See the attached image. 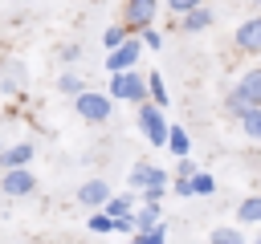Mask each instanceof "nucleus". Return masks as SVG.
Wrapping results in <instances>:
<instances>
[{
	"mask_svg": "<svg viewBox=\"0 0 261 244\" xmlns=\"http://www.w3.org/2000/svg\"><path fill=\"white\" fill-rule=\"evenodd\" d=\"M73 114L86 122V126H106L110 122V114H114V98L106 94V89H82L77 98H73Z\"/></svg>",
	"mask_w": 261,
	"mask_h": 244,
	"instance_id": "f257e3e1",
	"label": "nucleus"
},
{
	"mask_svg": "<svg viewBox=\"0 0 261 244\" xmlns=\"http://www.w3.org/2000/svg\"><path fill=\"white\" fill-rule=\"evenodd\" d=\"M135 122H139L143 138H147L155 150H167V130H171V122L163 118V110H159L155 102H139V106H135Z\"/></svg>",
	"mask_w": 261,
	"mask_h": 244,
	"instance_id": "f03ea898",
	"label": "nucleus"
},
{
	"mask_svg": "<svg viewBox=\"0 0 261 244\" xmlns=\"http://www.w3.org/2000/svg\"><path fill=\"white\" fill-rule=\"evenodd\" d=\"M106 94H110L114 102H130V106H139V102H147V73H139V69L110 73Z\"/></svg>",
	"mask_w": 261,
	"mask_h": 244,
	"instance_id": "7ed1b4c3",
	"label": "nucleus"
},
{
	"mask_svg": "<svg viewBox=\"0 0 261 244\" xmlns=\"http://www.w3.org/2000/svg\"><path fill=\"white\" fill-rule=\"evenodd\" d=\"M126 187H130L135 195H143V191H151V187H167V191H171V171H163V167L139 159V163L126 171Z\"/></svg>",
	"mask_w": 261,
	"mask_h": 244,
	"instance_id": "20e7f679",
	"label": "nucleus"
},
{
	"mask_svg": "<svg viewBox=\"0 0 261 244\" xmlns=\"http://www.w3.org/2000/svg\"><path fill=\"white\" fill-rule=\"evenodd\" d=\"M155 16H159V0H122V24H126V33H143V28H151L155 24Z\"/></svg>",
	"mask_w": 261,
	"mask_h": 244,
	"instance_id": "39448f33",
	"label": "nucleus"
},
{
	"mask_svg": "<svg viewBox=\"0 0 261 244\" xmlns=\"http://www.w3.org/2000/svg\"><path fill=\"white\" fill-rule=\"evenodd\" d=\"M143 53H147V49H143V41H139V37H126L118 49H110V53H106V73H126V69H135Z\"/></svg>",
	"mask_w": 261,
	"mask_h": 244,
	"instance_id": "423d86ee",
	"label": "nucleus"
},
{
	"mask_svg": "<svg viewBox=\"0 0 261 244\" xmlns=\"http://www.w3.org/2000/svg\"><path fill=\"white\" fill-rule=\"evenodd\" d=\"M0 191L4 199H29L37 191V175L29 167H16V171H0Z\"/></svg>",
	"mask_w": 261,
	"mask_h": 244,
	"instance_id": "0eeeda50",
	"label": "nucleus"
},
{
	"mask_svg": "<svg viewBox=\"0 0 261 244\" xmlns=\"http://www.w3.org/2000/svg\"><path fill=\"white\" fill-rule=\"evenodd\" d=\"M232 45H237L241 53H261V12L245 16V20L232 28Z\"/></svg>",
	"mask_w": 261,
	"mask_h": 244,
	"instance_id": "6e6552de",
	"label": "nucleus"
},
{
	"mask_svg": "<svg viewBox=\"0 0 261 244\" xmlns=\"http://www.w3.org/2000/svg\"><path fill=\"white\" fill-rule=\"evenodd\" d=\"M114 195V187L106 183V179H86L82 187H77V203L86 207V211H98V207H106V199Z\"/></svg>",
	"mask_w": 261,
	"mask_h": 244,
	"instance_id": "1a4fd4ad",
	"label": "nucleus"
},
{
	"mask_svg": "<svg viewBox=\"0 0 261 244\" xmlns=\"http://www.w3.org/2000/svg\"><path fill=\"white\" fill-rule=\"evenodd\" d=\"M37 159V146L29 142V138H20V142H8L4 150H0V171H16V167H29Z\"/></svg>",
	"mask_w": 261,
	"mask_h": 244,
	"instance_id": "9d476101",
	"label": "nucleus"
},
{
	"mask_svg": "<svg viewBox=\"0 0 261 244\" xmlns=\"http://www.w3.org/2000/svg\"><path fill=\"white\" fill-rule=\"evenodd\" d=\"M24 85H29V73H24V65L20 61H4V69H0V94H24Z\"/></svg>",
	"mask_w": 261,
	"mask_h": 244,
	"instance_id": "9b49d317",
	"label": "nucleus"
},
{
	"mask_svg": "<svg viewBox=\"0 0 261 244\" xmlns=\"http://www.w3.org/2000/svg\"><path fill=\"white\" fill-rule=\"evenodd\" d=\"M171 28H179V33H204V28H212V8L200 4V8H192V12H184V16H175Z\"/></svg>",
	"mask_w": 261,
	"mask_h": 244,
	"instance_id": "f8f14e48",
	"label": "nucleus"
},
{
	"mask_svg": "<svg viewBox=\"0 0 261 244\" xmlns=\"http://www.w3.org/2000/svg\"><path fill=\"white\" fill-rule=\"evenodd\" d=\"M249 106H261V65H253V69H245L241 77H237V85H232Z\"/></svg>",
	"mask_w": 261,
	"mask_h": 244,
	"instance_id": "ddd939ff",
	"label": "nucleus"
},
{
	"mask_svg": "<svg viewBox=\"0 0 261 244\" xmlns=\"http://www.w3.org/2000/svg\"><path fill=\"white\" fill-rule=\"evenodd\" d=\"M130 220H135V236H147V232H155L163 224V211H159V203H139Z\"/></svg>",
	"mask_w": 261,
	"mask_h": 244,
	"instance_id": "4468645a",
	"label": "nucleus"
},
{
	"mask_svg": "<svg viewBox=\"0 0 261 244\" xmlns=\"http://www.w3.org/2000/svg\"><path fill=\"white\" fill-rule=\"evenodd\" d=\"M135 207H139V195H135V191H114L102 211H106L110 220H122V216H135Z\"/></svg>",
	"mask_w": 261,
	"mask_h": 244,
	"instance_id": "2eb2a0df",
	"label": "nucleus"
},
{
	"mask_svg": "<svg viewBox=\"0 0 261 244\" xmlns=\"http://www.w3.org/2000/svg\"><path fill=\"white\" fill-rule=\"evenodd\" d=\"M237 224H241V228L261 224V191H257V195H245V199L237 203Z\"/></svg>",
	"mask_w": 261,
	"mask_h": 244,
	"instance_id": "dca6fc26",
	"label": "nucleus"
},
{
	"mask_svg": "<svg viewBox=\"0 0 261 244\" xmlns=\"http://www.w3.org/2000/svg\"><path fill=\"white\" fill-rule=\"evenodd\" d=\"M167 155H175V159L192 155V138H188V130L179 122H171V130H167Z\"/></svg>",
	"mask_w": 261,
	"mask_h": 244,
	"instance_id": "f3484780",
	"label": "nucleus"
},
{
	"mask_svg": "<svg viewBox=\"0 0 261 244\" xmlns=\"http://www.w3.org/2000/svg\"><path fill=\"white\" fill-rule=\"evenodd\" d=\"M82 89H86V77H82V73L65 69V73L57 77V94H61V98H69V102H73V98H77Z\"/></svg>",
	"mask_w": 261,
	"mask_h": 244,
	"instance_id": "a211bd4d",
	"label": "nucleus"
},
{
	"mask_svg": "<svg viewBox=\"0 0 261 244\" xmlns=\"http://www.w3.org/2000/svg\"><path fill=\"white\" fill-rule=\"evenodd\" d=\"M147 102H155L159 110H167V85H163V73H147Z\"/></svg>",
	"mask_w": 261,
	"mask_h": 244,
	"instance_id": "6ab92c4d",
	"label": "nucleus"
},
{
	"mask_svg": "<svg viewBox=\"0 0 261 244\" xmlns=\"http://www.w3.org/2000/svg\"><path fill=\"white\" fill-rule=\"evenodd\" d=\"M241 130H245V138H253V142H261V106H253V110H245L241 118Z\"/></svg>",
	"mask_w": 261,
	"mask_h": 244,
	"instance_id": "aec40b11",
	"label": "nucleus"
},
{
	"mask_svg": "<svg viewBox=\"0 0 261 244\" xmlns=\"http://www.w3.org/2000/svg\"><path fill=\"white\" fill-rule=\"evenodd\" d=\"M208 244H245V232H241V228L220 224V228H212V232H208Z\"/></svg>",
	"mask_w": 261,
	"mask_h": 244,
	"instance_id": "412c9836",
	"label": "nucleus"
},
{
	"mask_svg": "<svg viewBox=\"0 0 261 244\" xmlns=\"http://www.w3.org/2000/svg\"><path fill=\"white\" fill-rule=\"evenodd\" d=\"M192 195H200V199L216 195V179H212L208 171H196V175H192Z\"/></svg>",
	"mask_w": 261,
	"mask_h": 244,
	"instance_id": "4be33fe9",
	"label": "nucleus"
},
{
	"mask_svg": "<svg viewBox=\"0 0 261 244\" xmlns=\"http://www.w3.org/2000/svg\"><path fill=\"white\" fill-rule=\"evenodd\" d=\"M86 228H90L94 236H106V232H114V220L98 207V211H90V216H86Z\"/></svg>",
	"mask_w": 261,
	"mask_h": 244,
	"instance_id": "5701e85b",
	"label": "nucleus"
},
{
	"mask_svg": "<svg viewBox=\"0 0 261 244\" xmlns=\"http://www.w3.org/2000/svg\"><path fill=\"white\" fill-rule=\"evenodd\" d=\"M126 37H135V33H126V24H110V28L102 33V45H106V53H110V49H118Z\"/></svg>",
	"mask_w": 261,
	"mask_h": 244,
	"instance_id": "b1692460",
	"label": "nucleus"
},
{
	"mask_svg": "<svg viewBox=\"0 0 261 244\" xmlns=\"http://www.w3.org/2000/svg\"><path fill=\"white\" fill-rule=\"evenodd\" d=\"M245 110H253V106H249V102H245L237 89H228V94H224V114H228V118H241Z\"/></svg>",
	"mask_w": 261,
	"mask_h": 244,
	"instance_id": "393cba45",
	"label": "nucleus"
},
{
	"mask_svg": "<svg viewBox=\"0 0 261 244\" xmlns=\"http://www.w3.org/2000/svg\"><path fill=\"white\" fill-rule=\"evenodd\" d=\"M139 41H143V49H151V53H155V49H163V33H159L155 24H151V28H143V33H139Z\"/></svg>",
	"mask_w": 261,
	"mask_h": 244,
	"instance_id": "a878e982",
	"label": "nucleus"
},
{
	"mask_svg": "<svg viewBox=\"0 0 261 244\" xmlns=\"http://www.w3.org/2000/svg\"><path fill=\"white\" fill-rule=\"evenodd\" d=\"M196 171H200V167H196V159H192V155H184V159H175V171H171V175H175V179H192Z\"/></svg>",
	"mask_w": 261,
	"mask_h": 244,
	"instance_id": "bb28decb",
	"label": "nucleus"
},
{
	"mask_svg": "<svg viewBox=\"0 0 261 244\" xmlns=\"http://www.w3.org/2000/svg\"><path fill=\"white\" fill-rule=\"evenodd\" d=\"M163 4H167V12H171V16H184V12H192V8H200L204 0H163Z\"/></svg>",
	"mask_w": 261,
	"mask_h": 244,
	"instance_id": "cd10ccee",
	"label": "nucleus"
},
{
	"mask_svg": "<svg viewBox=\"0 0 261 244\" xmlns=\"http://www.w3.org/2000/svg\"><path fill=\"white\" fill-rule=\"evenodd\" d=\"M73 61H82V45H77V41L61 45V65H73Z\"/></svg>",
	"mask_w": 261,
	"mask_h": 244,
	"instance_id": "c85d7f7f",
	"label": "nucleus"
},
{
	"mask_svg": "<svg viewBox=\"0 0 261 244\" xmlns=\"http://www.w3.org/2000/svg\"><path fill=\"white\" fill-rule=\"evenodd\" d=\"M171 191H175L179 199H192V179H175V175H171Z\"/></svg>",
	"mask_w": 261,
	"mask_h": 244,
	"instance_id": "c756f323",
	"label": "nucleus"
},
{
	"mask_svg": "<svg viewBox=\"0 0 261 244\" xmlns=\"http://www.w3.org/2000/svg\"><path fill=\"white\" fill-rule=\"evenodd\" d=\"M143 244H167V224H159L155 232H147V236H143Z\"/></svg>",
	"mask_w": 261,
	"mask_h": 244,
	"instance_id": "7c9ffc66",
	"label": "nucleus"
},
{
	"mask_svg": "<svg viewBox=\"0 0 261 244\" xmlns=\"http://www.w3.org/2000/svg\"><path fill=\"white\" fill-rule=\"evenodd\" d=\"M126 244H143V236H126Z\"/></svg>",
	"mask_w": 261,
	"mask_h": 244,
	"instance_id": "2f4dec72",
	"label": "nucleus"
},
{
	"mask_svg": "<svg viewBox=\"0 0 261 244\" xmlns=\"http://www.w3.org/2000/svg\"><path fill=\"white\" fill-rule=\"evenodd\" d=\"M245 4H249V8H257V12H261V0H245Z\"/></svg>",
	"mask_w": 261,
	"mask_h": 244,
	"instance_id": "473e14b6",
	"label": "nucleus"
},
{
	"mask_svg": "<svg viewBox=\"0 0 261 244\" xmlns=\"http://www.w3.org/2000/svg\"><path fill=\"white\" fill-rule=\"evenodd\" d=\"M253 244H261V232H257V240H253Z\"/></svg>",
	"mask_w": 261,
	"mask_h": 244,
	"instance_id": "72a5a7b5",
	"label": "nucleus"
},
{
	"mask_svg": "<svg viewBox=\"0 0 261 244\" xmlns=\"http://www.w3.org/2000/svg\"><path fill=\"white\" fill-rule=\"evenodd\" d=\"M0 150H4V142H0Z\"/></svg>",
	"mask_w": 261,
	"mask_h": 244,
	"instance_id": "f704fd0d",
	"label": "nucleus"
}]
</instances>
